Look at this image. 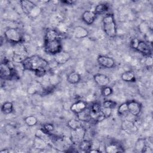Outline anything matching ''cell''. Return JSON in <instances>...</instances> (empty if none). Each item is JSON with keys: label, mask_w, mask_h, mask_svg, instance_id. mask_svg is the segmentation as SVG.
<instances>
[{"label": "cell", "mask_w": 153, "mask_h": 153, "mask_svg": "<svg viewBox=\"0 0 153 153\" xmlns=\"http://www.w3.org/2000/svg\"><path fill=\"white\" fill-rule=\"evenodd\" d=\"M44 48L45 51L54 56L62 50V38L59 32L55 29L48 28L44 35Z\"/></svg>", "instance_id": "cell-1"}, {"label": "cell", "mask_w": 153, "mask_h": 153, "mask_svg": "<svg viewBox=\"0 0 153 153\" xmlns=\"http://www.w3.org/2000/svg\"><path fill=\"white\" fill-rule=\"evenodd\" d=\"M21 64L25 70L33 72L39 76L44 75L50 67L48 61L38 55L29 56Z\"/></svg>", "instance_id": "cell-2"}, {"label": "cell", "mask_w": 153, "mask_h": 153, "mask_svg": "<svg viewBox=\"0 0 153 153\" xmlns=\"http://www.w3.org/2000/svg\"><path fill=\"white\" fill-rule=\"evenodd\" d=\"M102 23L104 33L109 38L115 37L117 34V29L114 14H106L102 19Z\"/></svg>", "instance_id": "cell-3"}, {"label": "cell", "mask_w": 153, "mask_h": 153, "mask_svg": "<svg viewBox=\"0 0 153 153\" xmlns=\"http://www.w3.org/2000/svg\"><path fill=\"white\" fill-rule=\"evenodd\" d=\"M0 76L2 79L11 80L18 76L15 69L9 60L4 59L0 65Z\"/></svg>", "instance_id": "cell-4"}, {"label": "cell", "mask_w": 153, "mask_h": 153, "mask_svg": "<svg viewBox=\"0 0 153 153\" xmlns=\"http://www.w3.org/2000/svg\"><path fill=\"white\" fill-rule=\"evenodd\" d=\"M28 57L27 50L23 43L13 44L11 58L14 62L22 63Z\"/></svg>", "instance_id": "cell-5"}, {"label": "cell", "mask_w": 153, "mask_h": 153, "mask_svg": "<svg viewBox=\"0 0 153 153\" xmlns=\"http://www.w3.org/2000/svg\"><path fill=\"white\" fill-rule=\"evenodd\" d=\"M19 2L23 12L27 16L36 17L39 15L41 8L33 2L27 0H22Z\"/></svg>", "instance_id": "cell-6"}, {"label": "cell", "mask_w": 153, "mask_h": 153, "mask_svg": "<svg viewBox=\"0 0 153 153\" xmlns=\"http://www.w3.org/2000/svg\"><path fill=\"white\" fill-rule=\"evenodd\" d=\"M5 39L13 44L23 43V35L19 29L16 27H8L4 32Z\"/></svg>", "instance_id": "cell-7"}, {"label": "cell", "mask_w": 153, "mask_h": 153, "mask_svg": "<svg viewBox=\"0 0 153 153\" xmlns=\"http://www.w3.org/2000/svg\"><path fill=\"white\" fill-rule=\"evenodd\" d=\"M130 45L133 48L146 57L152 55V47L148 41L134 39L131 41Z\"/></svg>", "instance_id": "cell-8"}, {"label": "cell", "mask_w": 153, "mask_h": 153, "mask_svg": "<svg viewBox=\"0 0 153 153\" xmlns=\"http://www.w3.org/2000/svg\"><path fill=\"white\" fill-rule=\"evenodd\" d=\"M86 136V129L82 126L74 130H71V140L73 143L79 144L83 140Z\"/></svg>", "instance_id": "cell-9"}, {"label": "cell", "mask_w": 153, "mask_h": 153, "mask_svg": "<svg viewBox=\"0 0 153 153\" xmlns=\"http://www.w3.org/2000/svg\"><path fill=\"white\" fill-rule=\"evenodd\" d=\"M97 62L100 66L104 68L111 69L115 66V60L112 57L107 56L99 55L97 58Z\"/></svg>", "instance_id": "cell-10"}, {"label": "cell", "mask_w": 153, "mask_h": 153, "mask_svg": "<svg viewBox=\"0 0 153 153\" xmlns=\"http://www.w3.org/2000/svg\"><path fill=\"white\" fill-rule=\"evenodd\" d=\"M127 103L128 106V112L134 117H138L142 111V104L135 100L127 101Z\"/></svg>", "instance_id": "cell-11"}, {"label": "cell", "mask_w": 153, "mask_h": 153, "mask_svg": "<svg viewBox=\"0 0 153 153\" xmlns=\"http://www.w3.org/2000/svg\"><path fill=\"white\" fill-rule=\"evenodd\" d=\"M93 80L100 88L107 86L110 83V78L106 75L103 74H96L93 75Z\"/></svg>", "instance_id": "cell-12"}, {"label": "cell", "mask_w": 153, "mask_h": 153, "mask_svg": "<svg viewBox=\"0 0 153 153\" xmlns=\"http://www.w3.org/2000/svg\"><path fill=\"white\" fill-rule=\"evenodd\" d=\"M71 57V54L65 51L62 50L59 53L53 56L55 62L58 65H63L68 62Z\"/></svg>", "instance_id": "cell-13"}, {"label": "cell", "mask_w": 153, "mask_h": 153, "mask_svg": "<svg viewBox=\"0 0 153 153\" xmlns=\"http://www.w3.org/2000/svg\"><path fill=\"white\" fill-rule=\"evenodd\" d=\"M97 14L91 10H86L85 11L81 16L82 20L87 25H92L96 18Z\"/></svg>", "instance_id": "cell-14"}, {"label": "cell", "mask_w": 153, "mask_h": 153, "mask_svg": "<svg viewBox=\"0 0 153 153\" xmlns=\"http://www.w3.org/2000/svg\"><path fill=\"white\" fill-rule=\"evenodd\" d=\"M73 36L76 39H82L87 37L89 35L88 30L81 26H75L72 31Z\"/></svg>", "instance_id": "cell-15"}, {"label": "cell", "mask_w": 153, "mask_h": 153, "mask_svg": "<svg viewBox=\"0 0 153 153\" xmlns=\"http://www.w3.org/2000/svg\"><path fill=\"white\" fill-rule=\"evenodd\" d=\"M87 108V103L84 100H78L71 105L70 110L74 114H78Z\"/></svg>", "instance_id": "cell-16"}, {"label": "cell", "mask_w": 153, "mask_h": 153, "mask_svg": "<svg viewBox=\"0 0 153 153\" xmlns=\"http://www.w3.org/2000/svg\"><path fill=\"white\" fill-rule=\"evenodd\" d=\"M140 32L148 35L152 30V22L151 21H142L138 26Z\"/></svg>", "instance_id": "cell-17"}, {"label": "cell", "mask_w": 153, "mask_h": 153, "mask_svg": "<svg viewBox=\"0 0 153 153\" xmlns=\"http://www.w3.org/2000/svg\"><path fill=\"white\" fill-rule=\"evenodd\" d=\"M67 81L71 84H76L80 82L81 79V75L76 71H72L66 76Z\"/></svg>", "instance_id": "cell-18"}, {"label": "cell", "mask_w": 153, "mask_h": 153, "mask_svg": "<svg viewBox=\"0 0 153 153\" xmlns=\"http://www.w3.org/2000/svg\"><path fill=\"white\" fill-rule=\"evenodd\" d=\"M77 115V119H78L81 122H90L91 120H92V117L90 112V109H88L87 108L81 112L80 113L76 114Z\"/></svg>", "instance_id": "cell-19"}, {"label": "cell", "mask_w": 153, "mask_h": 153, "mask_svg": "<svg viewBox=\"0 0 153 153\" xmlns=\"http://www.w3.org/2000/svg\"><path fill=\"white\" fill-rule=\"evenodd\" d=\"M121 79L127 82H134L136 78L134 73L131 71H126L121 75Z\"/></svg>", "instance_id": "cell-20"}, {"label": "cell", "mask_w": 153, "mask_h": 153, "mask_svg": "<svg viewBox=\"0 0 153 153\" xmlns=\"http://www.w3.org/2000/svg\"><path fill=\"white\" fill-rule=\"evenodd\" d=\"M48 145V142L43 140L42 139L35 136L33 140V146L36 149H45Z\"/></svg>", "instance_id": "cell-21"}, {"label": "cell", "mask_w": 153, "mask_h": 153, "mask_svg": "<svg viewBox=\"0 0 153 153\" xmlns=\"http://www.w3.org/2000/svg\"><path fill=\"white\" fill-rule=\"evenodd\" d=\"M105 151L108 153H117L123 152L121 146L115 143H110L105 147Z\"/></svg>", "instance_id": "cell-22"}, {"label": "cell", "mask_w": 153, "mask_h": 153, "mask_svg": "<svg viewBox=\"0 0 153 153\" xmlns=\"http://www.w3.org/2000/svg\"><path fill=\"white\" fill-rule=\"evenodd\" d=\"M92 146V142L90 140L84 139L78 144L79 149L83 152H88L91 149Z\"/></svg>", "instance_id": "cell-23"}, {"label": "cell", "mask_w": 153, "mask_h": 153, "mask_svg": "<svg viewBox=\"0 0 153 153\" xmlns=\"http://www.w3.org/2000/svg\"><path fill=\"white\" fill-rule=\"evenodd\" d=\"M109 9V6L107 4L100 3L97 4L94 10V12L97 14H103L108 11Z\"/></svg>", "instance_id": "cell-24"}, {"label": "cell", "mask_w": 153, "mask_h": 153, "mask_svg": "<svg viewBox=\"0 0 153 153\" xmlns=\"http://www.w3.org/2000/svg\"><path fill=\"white\" fill-rule=\"evenodd\" d=\"M102 106L101 103L96 102L93 103L90 108L91 117L93 118L94 116L100 113L102 111Z\"/></svg>", "instance_id": "cell-25"}, {"label": "cell", "mask_w": 153, "mask_h": 153, "mask_svg": "<svg viewBox=\"0 0 153 153\" xmlns=\"http://www.w3.org/2000/svg\"><path fill=\"white\" fill-rule=\"evenodd\" d=\"M44 89L41 85L39 84H33L30 85L27 88V92L29 94H33L38 93L39 92H44Z\"/></svg>", "instance_id": "cell-26"}, {"label": "cell", "mask_w": 153, "mask_h": 153, "mask_svg": "<svg viewBox=\"0 0 153 153\" xmlns=\"http://www.w3.org/2000/svg\"><path fill=\"white\" fill-rule=\"evenodd\" d=\"M13 111V104L11 102H5L1 106V112L8 115L12 113Z\"/></svg>", "instance_id": "cell-27"}, {"label": "cell", "mask_w": 153, "mask_h": 153, "mask_svg": "<svg viewBox=\"0 0 153 153\" xmlns=\"http://www.w3.org/2000/svg\"><path fill=\"white\" fill-rule=\"evenodd\" d=\"M146 144H147V142L146 139H142V138L137 139V140L135 143V146H134L135 150L137 152H143Z\"/></svg>", "instance_id": "cell-28"}, {"label": "cell", "mask_w": 153, "mask_h": 153, "mask_svg": "<svg viewBox=\"0 0 153 153\" xmlns=\"http://www.w3.org/2000/svg\"><path fill=\"white\" fill-rule=\"evenodd\" d=\"M68 127L71 130L76 129L82 126V122L78 119H71L68 121L67 123Z\"/></svg>", "instance_id": "cell-29"}, {"label": "cell", "mask_w": 153, "mask_h": 153, "mask_svg": "<svg viewBox=\"0 0 153 153\" xmlns=\"http://www.w3.org/2000/svg\"><path fill=\"white\" fill-rule=\"evenodd\" d=\"M24 121L25 124L29 127H32L35 126L38 123L37 118L32 115L27 116L24 118Z\"/></svg>", "instance_id": "cell-30"}, {"label": "cell", "mask_w": 153, "mask_h": 153, "mask_svg": "<svg viewBox=\"0 0 153 153\" xmlns=\"http://www.w3.org/2000/svg\"><path fill=\"white\" fill-rule=\"evenodd\" d=\"M117 112L119 115H124L128 112V106H127V103L124 102L121 103L119 106L118 107Z\"/></svg>", "instance_id": "cell-31"}, {"label": "cell", "mask_w": 153, "mask_h": 153, "mask_svg": "<svg viewBox=\"0 0 153 153\" xmlns=\"http://www.w3.org/2000/svg\"><path fill=\"white\" fill-rule=\"evenodd\" d=\"M4 128H5L6 133L10 136H14L17 133L16 128L14 126H13L12 124H7L4 127Z\"/></svg>", "instance_id": "cell-32"}, {"label": "cell", "mask_w": 153, "mask_h": 153, "mask_svg": "<svg viewBox=\"0 0 153 153\" xmlns=\"http://www.w3.org/2000/svg\"><path fill=\"white\" fill-rule=\"evenodd\" d=\"M117 105V103L115 101L111 100H105L103 101V102L102 104V108H109V109H113Z\"/></svg>", "instance_id": "cell-33"}, {"label": "cell", "mask_w": 153, "mask_h": 153, "mask_svg": "<svg viewBox=\"0 0 153 153\" xmlns=\"http://www.w3.org/2000/svg\"><path fill=\"white\" fill-rule=\"evenodd\" d=\"M112 93H113L112 88L108 85L101 88V94L103 97L109 96L112 94Z\"/></svg>", "instance_id": "cell-34"}, {"label": "cell", "mask_w": 153, "mask_h": 153, "mask_svg": "<svg viewBox=\"0 0 153 153\" xmlns=\"http://www.w3.org/2000/svg\"><path fill=\"white\" fill-rule=\"evenodd\" d=\"M45 131H46L47 133H50L54 130V126L52 124H50V123H47V124H44L43 126H42V128Z\"/></svg>", "instance_id": "cell-35"}, {"label": "cell", "mask_w": 153, "mask_h": 153, "mask_svg": "<svg viewBox=\"0 0 153 153\" xmlns=\"http://www.w3.org/2000/svg\"><path fill=\"white\" fill-rule=\"evenodd\" d=\"M102 112L103 113V114L105 115V118H108L109 117L112 113V109H109V108H102Z\"/></svg>", "instance_id": "cell-36"}, {"label": "cell", "mask_w": 153, "mask_h": 153, "mask_svg": "<svg viewBox=\"0 0 153 153\" xmlns=\"http://www.w3.org/2000/svg\"><path fill=\"white\" fill-rule=\"evenodd\" d=\"M145 65L147 67H151L152 65V56H147L145 60Z\"/></svg>", "instance_id": "cell-37"}, {"label": "cell", "mask_w": 153, "mask_h": 153, "mask_svg": "<svg viewBox=\"0 0 153 153\" xmlns=\"http://www.w3.org/2000/svg\"><path fill=\"white\" fill-rule=\"evenodd\" d=\"M62 3L65 4V5H73L75 1H69V0H65V1H62Z\"/></svg>", "instance_id": "cell-38"}, {"label": "cell", "mask_w": 153, "mask_h": 153, "mask_svg": "<svg viewBox=\"0 0 153 153\" xmlns=\"http://www.w3.org/2000/svg\"><path fill=\"white\" fill-rule=\"evenodd\" d=\"M101 151L100 149H99V148H91L89 151L88 152H94V153H96V152H100Z\"/></svg>", "instance_id": "cell-39"}, {"label": "cell", "mask_w": 153, "mask_h": 153, "mask_svg": "<svg viewBox=\"0 0 153 153\" xmlns=\"http://www.w3.org/2000/svg\"><path fill=\"white\" fill-rule=\"evenodd\" d=\"M9 152L8 148H5L0 151V153H8Z\"/></svg>", "instance_id": "cell-40"}]
</instances>
